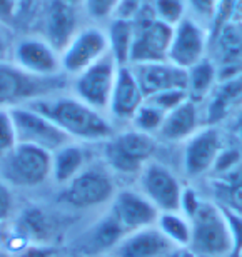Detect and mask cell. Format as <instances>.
<instances>
[{
    "label": "cell",
    "instance_id": "1",
    "mask_svg": "<svg viewBox=\"0 0 242 257\" xmlns=\"http://www.w3.org/2000/svg\"><path fill=\"white\" fill-rule=\"evenodd\" d=\"M30 109L40 112L50 119L60 131H64L70 139L79 141H109L114 136V125L104 115L77 99L75 95H49L32 100Z\"/></svg>",
    "mask_w": 242,
    "mask_h": 257
},
{
    "label": "cell",
    "instance_id": "2",
    "mask_svg": "<svg viewBox=\"0 0 242 257\" xmlns=\"http://www.w3.org/2000/svg\"><path fill=\"white\" fill-rule=\"evenodd\" d=\"M190 220V252L195 257H234V235L225 210L214 200L202 199Z\"/></svg>",
    "mask_w": 242,
    "mask_h": 257
},
{
    "label": "cell",
    "instance_id": "3",
    "mask_svg": "<svg viewBox=\"0 0 242 257\" xmlns=\"http://www.w3.org/2000/svg\"><path fill=\"white\" fill-rule=\"evenodd\" d=\"M65 79L57 77H35L30 75L12 62L0 60V107H12L29 104L42 97L55 95L65 87Z\"/></svg>",
    "mask_w": 242,
    "mask_h": 257
},
{
    "label": "cell",
    "instance_id": "4",
    "mask_svg": "<svg viewBox=\"0 0 242 257\" xmlns=\"http://www.w3.org/2000/svg\"><path fill=\"white\" fill-rule=\"evenodd\" d=\"M157 141L151 134L129 128L114 134L104 146V159L112 171L124 176L141 174L142 169L152 161Z\"/></svg>",
    "mask_w": 242,
    "mask_h": 257
},
{
    "label": "cell",
    "instance_id": "5",
    "mask_svg": "<svg viewBox=\"0 0 242 257\" xmlns=\"http://www.w3.org/2000/svg\"><path fill=\"white\" fill-rule=\"evenodd\" d=\"M52 177V154L29 144H17L0 159V179L17 187H37Z\"/></svg>",
    "mask_w": 242,
    "mask_h": 257
},
{
    "label": "cell",
    "instance_id": "6",
    "mask_svg": "<svg viewBox=\"0 0 242 257\" xmlns=\"http://www.w3.org/2000/svg\"><path fill=\"white\" fill-rule=\"evenodd\" d=\"M134 20V40L131 65L167 60L174 27L164 24L152 14L151 7L142 9Z\"/></svg>",
    "mask_w": 242,
    "mask_h": 257
},
{
    "label": "cell",
    "instance_id": "7",
    "mask_svg": "<svg viewBox=\"0 0 242 257\" xmlns=\"http://www.w3.org/2000/svg\"><path fill=\"white\" fill-rule=\"evenodd\" d=\"M120 65L115 62L112 55H105L89 69L80 72L74 77L72 82V92L79 100L85 102L92 109L105 112L109 110L110 97L114 92Z\"/></svg>",
    "mask_w": 242,
    "mask_h": 257
},
{
    "label": "cell",
    "instance_id": "8",
    "mask_svg": "<svg viewBox=\"0 0 242 257\" xmlns=\"http://www.w3.org/2000/svg\"><path fill=\"white\" fill-rule=\"evenodd\" d=\"M15 124L19 144H29L44 149L50 154L72 142V139L52 120L29 105H17L10 109Z\"/></svg>",
    "mask_w": 242,
    "mask_h": 257
},
{
    "label": "cell",
    "instance_id": "9",
    "mask_svg": "<svg viewBox=\"0 0 242 257\" xmlns=\"http://www.w3.org/2000/svg\"><path fill=\"white\" fill-rule=\"evenodd\" d=\"M115 186L110 174L102 167H87L65 184L60 200L77 209H90L114 199Z\"/></svg>",
    "mask_w": 242,
    "mask_h": 257
},
{
    "label": "cell",
    "instance_id": "10",
    "mask_svg": "<svg viewBox=\"0 0 242 257\" xmlns=\"http://www.w3.org/2000/svg\"><path fill=\"white\" fill-rule=\"evenodd\" d=\"M109 55V39L104 29L95 25L82 27L70 44L62 50V72L69 75H79L99 60Z\"/></svg>",
    "mask_w": 242,
    "mask_h": 257
},
{
    "label": "cell",
    "instance_id": "11",
    "mask_svg": "<svg viewBox=\"0 0 242 257\" xmlns=\"http://www.w3.org/2000/svg\"><path fill=\"white\" fill-rule=\"evenodd\" d=\"M224 147L220 128L217 125H202L184 142L182 167L185 176L195 179L212 172Z\"/></svg>",
    "mask_w": 242,
    "mask_h": 257
},
{
    "label": "cell",
    "instance_id": "12",
    "mask_svg": "<svg viewBox=\"0 0 242 257\" xmlns=\"http://www.w3.org/2000/svg\"><path fill=\"white\" fill-rule=\"evenodd\" d=\"M141 191L159 209V212H181L184 187L171 169L151 161L139 176Z\"/></svg>",
    "mask_w": 242,
    "mask_h": 257
},
{
    "label": "cell",
    "instance_id": "13",
    "mask_svg": "<svg viewBox=\"0 0 242 257\" xmlns=\"http://www.w3.org/2000/svg\"><path fill=\"white\" fill-rule=\"evenodd\" d=\"M209 34L207 27L199 24L190 15L184 17L172 30L171 47H169L167 60L174 65L189 70L207 57Z\"/></svg>",
    "mask_w": 242,
    "mask_h": 257
},
{
    "label": "cell",
    "instance_id": "14",
    "mask_svg": "<svg viewBox=\"0 0 242 257\" xmlns=\"http://www.w3.org/2000/svg\"><path fill=\"white\" fill-rule=\"evenodd\" d=\"M12 64L35 77L62 75L60 54L45 39L27 37L12 47Z\"/></svg>",
    "mask_w": 242,
    "mask_h": 257
},
{
    "label": "cell",
    "instance_id": "15",
    "mask_svg": "<svg viewBox=\"0 0 242 257\" xmlns=\"http://www.w3.org/2000/svg\"><path fill=\"white\" fill-rule=\"evenodd\" d=\"M110 212L127 234L157 225L159 215H161L159 209L142 192L129 191V189L119 191L114 195Z\"/></svg>",
    "mask_w": 242,
    "mask_h": 257
},
{
    "label": "cell",
    "instance_id": "16",
    "mask_svg": "<svg viewBox=\"0 0 242 257\" xmlns=\"http://www.w3.org/2000/svg\"><path fill=\"white\" fill-rule=\"evenodd\" d=\"M142 89L144 97H152L156 94L174 89L187 90V70L171 64L169 60L162 62H149L131 65Z\"/></svg>",
    "mask_w": 242,
    "mask_h": 257
},
{
    "label": "cell",
    "instance_id": "17",
    "mask_svg": "<svg viewBox=\"0 0 242 257\" xmlns=\"http://www.w3.org/2000/svg\"><path fill=\"white\" fill-rule=\"evenodd\" d=\"M79 30L75 5L65 0H50L44 17V39L62 54Z\"/></svg>",
    "mask_w": 242,
    "mask_h": 257
},
{
    "label": "cell",
    "instance_id": "18",
    "mask_svg": "<svg viewBox=\"0 0 242 257\" xmlns=\"http://www.w3.org/2000/svg\"><path fill=\"white\" fill-rule=\"evenodd\" d=\"M177 249L157 225L134 230L115 247V257H167Z\"/></svg>",
    "mask_w": 242,
    "mask_h": 257
},
{
    "label": "cell",
    "instance_id": "19",
    "mask_svg": "<svg viewBox=\"0 0 242 257\" xmlns=\"http://www.w3.org/2000/svg\"><path fill=\"white\" fill-rule=\"evenodd\" d=\"M242 105V74L227 80H220L205 100L202 110L204 125H217Z\"/></svg>",
    "mask_w": 242,
    "mask_h": 257
},
{
    "label": "cell",
    "instance_id": "20",
    "mask_svg": "<svg viewBox=\"0 0 242 257\" xmlns=\"http://www.w3.org/2000/svg\"><path fill=\"white\" fill-rule=\"evenodd\" d=\"M127 232L109 210L104 217L89 227L77 242V247L87 257H102L107 250L115 249Z\"/></svg>",
    "mask_w": 242,
    "mask_h": 257
},
{
    "label": "cell",
    "instance_id": "21",
    "mask_svg": "<svg viewBox=\"0 0 242 257\" xmlns=\"http://www.w3.org/2000/svg\"><path fill=\"white\" fill-rule=\"evenodd\" d=\"M146 97L142 94V89L134 75L131 65L120 67L117 80L114 85V92L110 97L109 114L119 120H132L134 114L139 110V107L144 104Z\"/></svg>",
    "mask_w": 242,
    "mask_h": 257
},
{
    "label": "cell",
    "instance_id": "22",
    "mask_svg": "<svg viewBox=\"0 0 242 257\" xmlns=\"http://www.w3.org/2000/svg\"><path fill=\"white\" fill-rule=\"evenodd\" d=\"M202 125V110L199 104L187 99L174 110L167 112L159 136L169 142H185Z\"/></svg>",
    "mask_w": 242,
    "mask_h": 257
},
{
    "label": "cell",
    "instance_id": "23",
    "mask_svg": "<svg viewBox=\"0 0 242 257\" xmlns=\"http://www.w3.org/2000/svg\"><path fill=\"white\" fill-rule=\"evenodd\" d=\"M210 189L214 202L229 212L242 215V161L229 171L214 174Z\"/></svg>",
    "mask_w": 242,
    "mask_h": 257
},
{
    "label": "cell",
    "instance_id": "24",
    "mask_svg": "<svg viewBox=\"0 0 242 257\" xmlns=\"http://www.w3.org/2000/svg\"><path fill=\"white\" fill-rule=\"evenodd\" d=\"M50 234L52 222L40 207H27L15 224V240L19 242V250L27 244H45Z\"/></svg>",
    "mask_w": 242,
    "mask_h": 257
},
{
    "label": "cell",
    "instance_id": "25",
    "mask_svg": "<svg viewBox=\"0 0 242 257\" xmlns=\"http://www.w3.org/2000/svg\"><path fill=\"white\" fill-rule=\"evenodd\" d=\"M217 84L219 74L212 59L205 57L187 70V95L197 104L207 100Z\"/></svg>",
    "mask_w": 242,
    "mask_h": 257
},
{
    "label": "cell",
    "instance_id": "26",
    "mask_svg": "<svg viewBox=\"0 0 242 257\" xmlns=\"http://www.w3.org/2000/svg\"><path fill=\"white\" fill-rule=\"evenodd\" d=\"M85 152L77 144H67L52 154V179L59 184H69L84 171Z\"/></svg>",
    "mask_w": 242,
    "mask_h": 257
},
{
    "label": "cell",
    "instance_id": "27",
    "mask_svg": "<svg viewBox=\"0 0 242 257\" xmlns=\"http://www.w3.org/2000/svg\"><path fill=\"white\" fill-rule=\"evenodd\" d=\"M109 39V54L115 59L120 67L131 65V52L134 40V20L115 17L110 20L109 29L105 30Z\"/></svg>",
    "mask_w": 242,
    "mask_h": 257
},
{
    "label": "cell",
    "instance_id": "28",
    "mask_svg": "<svg viewBox=\"0 0 242 257\" xmlns=\"http://www.w3.org/2000/svg\"><path fill=\"white\" fill-rule=\"evenodd\" d=\"M157 229L179 249H189L192 227L190 220L181 212H162L159 215Z\"/></svg>",
    "mask_w": 242,
    "mask_h": 257
},
{
    "label": "cell",
    "instance_id": "29",
    "mask_svg": "<svg viewBox=\"0 0 242 257\" xmlns=\"http://www.w3.org/2000/svg\"><path fill=\"white\" fill-rule=\"evenodd\" d=\"M164 119H166V112L157 109L151 102L144 100V104L139 107V110L134 114L131 124H132V128H136V131L154 136L156 132L159 134V131H161Z\"/></svg>",
    "mask_w": 242,
    "mask_h": 257
},
{
    "label": "cell",
    "instance_id": "30",
    "mask_svg": "<svg viewBox=\"0 0 242 257\" xmlns=\"http://www.w3.org/2000/svg\"><path fill=\"white\" fill-rule=\"evenodd\" d=\"M151 10L159 20L171 27H176L184 17H187L185 0H152Z\"/></svg>",
    "mask_w": 242,
    "mask_h": 257
},
{
    "label": "cell",
    "instance_id": "31",
    "mask_svg": "<svg viewBox=\"0 0 242 257\" xmlns=\"http://www.w3.org/2000/svg\"><path fill=\"white\" fill-rule=\"evenodd\" d=\"M124 0H82L87 17L94 22H107L117 17Z\"/></svg>",
    "mask_w": 242,
    "mask_h": 257
},
{
    "label": "cell",
    "instance_id": "32",
    "mask_svg": "<svg viewBox=\"0 0 242 257\" xmlns=\"http://www.w3.org/2000/svg\"><path fill=\"white\" fill-rule=\"evenodd\" d=\"M220 0H185L190 17L202 24L204 27H212L215 15H217Z\"/></svg>",
    "mask_w": 242,
    "mask_h": 257
},
{
    "label": "cell",
    "instance_id": "33",
    "mask_svg": "<svg viewBox=\"0 0 242 257\" xmlns=\"http://www.w3.org/2000/svg\"><path fill=\"white\" fill-rule=\"evenodd\" d=\"M17 132L10 109L0 107V159H4L12 149L17 146Z\"/></svg>",
    "mask_w": 242,
    "mask_h": 257
},
{
    "label": "cell",
    "instance_id": "34",
    "mask_svg": "<svg viewBox=\"0 0 242 257\" xmlns=\"http://www.w3.org/2000/svg\"><path fill=\"white\" fill-rule=\"evenodd\" d=\"M189 99L187 95V90L184 89H174V90H166V92H161V94H156L152 97H147V102H151L152 105H156L157 109H161L162 112H171L174 110L176 107H179Z\"/></svg>",
    "mask_w": 242,
    "mask_h": 257
},
{
    "label": "cell",
    "instance_id": "35",
    "mask_svg": "<svg viewBox=\"0 0 242 257\" xmlns=\"http://www.w3.org/2000/svg\"><path fill=\"white\" fill-rule=\"evenodd\" d=\"M200 202H202V197H200L192 187H184L182 199H181V214H184L185 217L190 219L197 212Z\"/></svg>",
    "mask_w": 242,
    "mask_h": 257
},
{
    "label": "cell",
    "instance_id": "36",
    "mask_svg": "<svg viewBox=\"0 0 242 257\" xmlns=\"http://www.w3.org/2000/svg\"><path fill=\"white\" fill-rule=\"evenodd\" d=\"M22 9V0H0V24L4 27L14 24Z\"/></svg>",
    "mask_w": 242,
    "mask_h": 257
},
{
    "label": "cell",
    "instance_id": "37",
    "mask_svg": "<svg viewBox=\"0 0 242 257\" xmlns=\"http://www.w3.org/2000/svg\"><path fill=\"white\" fill-rule=\"evenodd\" d=\"M55 249L47 244H27L17 250L14 257H54Z\"/></svg>",
    "mask_w": 242,
    "mask_h": 257
},
{
    "label": "cell",
    "instance_id": "38",
    "mask_svg": "<svg viewBox=\"0 0 242 257\" xmlns=\"http://www.w3.org/2000/svg\"><path fill=\"white\" fill-rule=\"evenodd\" d=\"M14 209V199L9 186L0 179V222L9 219L10 212Z\"/></svg>",
    "mask_w": 242,
    "mask_h": 257
},
{
    "label": "cell",
    "instance_id": "39",
    "mask_svg": "<svg viewBox=\"0 0 242 257\" xmlns=\"http://www.w3.org/2000/svg\"><path fill=\"white\" fill-rule=\"evenodd\" d=\"M229 131L239 142H242V105L234 112L232 115H230Z\"/></svg>",
    "mask_w": 242,
    "mask_h": 257
},
{
    "label": "cell",
    "instance_id": "40",
    "mask_svg": "<svg viewBox=\"0 0 242 257\" xmlns=\"http://www.w3.org/2000/svg\"><path fill=\"white\" fill-rule=\"evenodd\" d=\"M10 50V37L7 32V27L0 24V60H5L7 52Z\"/></svg>",
    "mask_w": 242,
    "mask_h": 257
},
{
    "label": "cell",
    "instance_id": "41",
    "mask_svg": "<svg viewBox=\"0 0 242 257\" xmlns=\"http://www.w3.org/2000/svg\"><path fill=\"white\" fill-rule=\"evenodd\" d=\"M167 257H192V255H187V254H182V252H176V250H174V252L171 255H167Z\"/></svg>",
    "mask_w": 242,
    "mask_h": 257
},
{
    "label": "cell",
    "instance_id": "42",
    "mask_svg": "<svg viewBox=\"0 0 242 257\" xmlns=\"http://www.w3.org/2000/svg\"><path fill=\"white\" fill-rule=\"evenodd\" d=\"M65 2H69L72 5H75V4H82V0H65Z\"/></svg>",
    "mask_w": 242,
    "mask_h": 257
},
{
    "label": "cell",
    "instance_id": "43",
    "mask_svg": "<svg viewBox=\"0 0 242 257\" xmlns=\"http://www.w3.org/2000/svg\"><path fill=\"white\" fill-rule=\"evenodd\" d=\"M0 257H14V255H10L9 252H4V250H0Z\"/></svg>",
    "mask_w": 242,
    "mask_h": 257
},
{
    "label": "cell",
    "instance_id": "44",
    "mask_svg": "<svg viewBox=\"0 0 242 257\" xmlns=\"http://www.w3.org/2000/svg\"><path fill=\"white\" fill-rule=\"evenodd\" d=\"M239 257H242V250H240V252H239Z\"/></svg>",
    "mask_w": 242,
    "mask_h": 257
}]
</instances>
